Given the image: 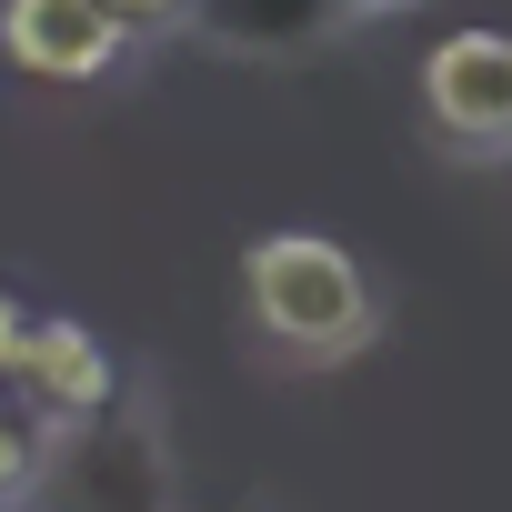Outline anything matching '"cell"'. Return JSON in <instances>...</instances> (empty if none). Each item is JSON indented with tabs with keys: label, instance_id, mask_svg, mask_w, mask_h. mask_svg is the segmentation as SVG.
I'll return each mask as SVG.
<instances>
[{
	"label": "cell",
	"instance_id": "cell-1",
	"mask_svg": "<svg viewBox=\"0 0 512 512\" xmlns=\"http://www.w3.org/2000/svg\"><path fill=\"white\" fill-rule=\"evenodd\" d=\"M241 302H251V322H262V342L292 352V362H352L382 332L372 272L332 231H262L241 251Z\"/></svg>",
	"mask_w": 512,
	"mask_h": 512
},
{
	"label": "cell",
	"instance_id": "cell-2",
	"mask_svg": "<svg viewBox=\"0 0 512 512\" xmlns=\"http://www.w3.org/2000/svg\"><path fill=\"white\" fill-rule=\"evenodd\" d=\"M161 482H171L161 472V412L121 392L111 412L41 432L31 502H51V512H161Z\"/></svg>",
	"mask_w": 512,
	"mask_h": 512
},
{
	"label": "cell",
	"instance_id": "cell-3",
	"mask_svg": "<svg viewBox=\"0 0 512 512\" xmlns=\"http://www.w3.org/2000/svg\"><path fill=\"white\" fill-rule=\"evenodd\" d=\"M422 121L462 161H512V31H442L422 51Z\"/></svg>",
	"mask_w": 512,
	"mask_h": 512
},
{
	"label": "cell",
	"instance_id": "cell-4",
	"mask_svg": "<svg viewBox=\"0 0 512 512\" xmlns=\"http://www.w3.org/2000/svg\"><path fill=\"white\" fill-rule=\"evenodd\" d=\"M0 382H21V402L41 412V432L91 422V412L121 402L111 342H101L91 322H71V312H31V322H21V352H11V372H0Z\"/></svg>",
	"mask_w": 512,
	"mask_h": 512
},
{
	"label": "cell",
	"instance_id": "cell-5",
	"mask_svg": "<svg viewBox=\"0 0 512 512\" xmlns=\"http://www.w3.org/2000/svg\"><path fill=\"white\" fill-rule=\"evenodd\" d=\"M0 51H11L31 81L81 91V81H111L131 41L111 31L101 0H0Z\"/></svg>",
	"mask_w": 512,
	"mask_h": 512
},
{
	"label": "cell",
	"instance_id": "cell-6",
	"mask_svg": "<svg viewBox=\"0 0 512 512\" xmlns=\"http://www.w3.org/2000/svg\"><path fill=\"white\" fill-rule=\"evenodd\" d=\"M181 31L221 61H302L332 31H352V11L342 0H191Z\"/></svg>",
	"mask_w": 512,
	"mask_h": 512
},
{
	"label": "cell",
	"instance_id": "cell-7",
	"mask_svg": "<svg viewBox=\"0 0 512 512\" xmlns=\"http://www.w3.org/2000/svg\"><path fill=\"white\" fill-rule=\"evenodd\" d=\"M31 482H41V432H21L11 392H0V512H31Z\"/></svg>",
	"mask_w": 512,
	"mask_h": 512
},
{
	"label": "cell",
	"instance_id": "cell-8",
	"mask_svg": "<svg viewBox=\"0 0 512 512\" xmlns=\"http://www.w3.org/2000/svg\"><path fill=\"white\" fill-rule=\"evenodd\" d=\"M101 11H111V31H121V41H171L191 0H101Z\"/></svg>",
	"mask_w": 512,
	"mask_h": 512
},
{
	"label": "cell",
	"instance_id": "cell-9",
	"mask_svg": "<svg viewBox=\"0 0 512 512\" xmlns=\"http://www.w3.org/2000/svg\"><path fill=\"white\" fill-rule=\"evenodd\" d=\"M21 322H31V302H21V292H0V372H11V352H21Z\"/></svg>",
	"mask_w": 512,
	"mask_h": 512
},
{
	"label": "cell",
	"instance_id": "cell-10",
	"mask_svg": "<svg viewBox=\"0 0 512 512\" xmlns=\"http://www.w3.org/2000/svg\"><path fill=\"white\" fill-rule=\"evenodd\" d=\"M352 21H372V11H422V0H342Z\"/></svg>",
	"mask_w": 512,
	"mask_h": 512
},
{
	"label": "cell",
	"instance_id": "cell-11",
	"mask_svg": "<svg viewBox=\"0 0 512 512\" xmlns=\"http://www.w3.org/2000/svg\"><path fill=\"white\" fill-rule=\"evenodd\" d=\"M502 171H512V161H502Z\"/></svg>",
	"mask_w": 512,
	"mask_h": 512
}]
</instances>
